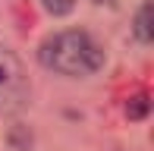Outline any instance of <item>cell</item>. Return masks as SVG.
<instances>
[{
	"label": "cell",
	"mask_w": 154,
	"mask_h": 151,
	"mask_svg": "<svg viewBox=\"0 0 154 151\" xmlns=\"http://www.w3.org/2000/svg\"><path fill=\"white\" fill-rule=\"evenodd\" d=\"M38 63L57 76H66V79H88L104 69L107 54L91 32L60 29V32H51L38 44Z\"/></svg>",
	"instance_id": "1"
},
{
	"label": "cell",
	"mask_w": 154,
	"mask_h": 151,
	"mask_svg": "<svg viewBox=\"0 0 154 151\" xmlns=\"http://www.w3.org/2000/svg\"><path fill=\"white\" fill-rule=\"evenodd\" d=\"M32 94V82L22 60L0 41V110H19Z\"/></svg>",
	"instance_id": "2"
},
{
	"label": "cell",
	"mask_w": 154,
	"mask_h": 151,
	"mask_svg": "<svg viewBox=\"0 0 154 151\" xmlns=\"http://www.w3.org/2000/svg\"><path fill=\"white\" fill-rule=\"evenodd\" d=\"M132 32H135V38L142 41V44H151L154 41V6L151 3L138 6L135 19H132Z\"/></svg>",
	"instance_id": "3"
},
{
	"label": "cell",
	"mask_w": 154,
	"mask_h": 151,
	"mask_svg": "<svg viewBox=\"0 0 154 151\" xmlns=\"http://www.w3.org/2000/svg\"><path fill=\"white\" fill-rule=\"evenodd\" d=\"M41 3H44V10L51 13V16H66L69 10H72V0H41Z\"/></svg>",
	"instance_id": "4"
},
{
	"label": "cell",
	"mask_w": 154,
	"mask_h": 151,
	"mask_svg": "<svg viewBox=\"0 0 154 151\" xmlns=\"http://www.w3.org/2000/svg\"><path fill=\"white\" fill-rule=\"evenodd\" d=\"M132 101H135V107H126V113L135 116V120H138V116H145V110H148V98L138 94V98H132Z\"/></svg>",
	"instance_id": "5"
}]
</instances>
